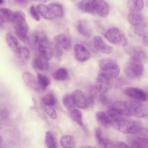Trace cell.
Masks as SVG:
<instances>
[{"label":"cell","mask_w":148,"mask_h":148,"mask_svg":"<svg viewBox=\"0 0 148 148\" xmlns=\"http://www.w3.org/2000/svg\"><path fill=\"white\" fill-rule=\"evenodd\" d=\"M77 6L79 9L83 12L102 18L107 16L110 11L108 3L102 0H82L77 3Z\"/></svg>","instance_id":"1"},{"label":"cell","mask_w":148,"mask_h":148,"mask_svg":"<svg viewBox=\"0 0 148 148\" xmlns=\"http://www.w3.org/2000/svg\"><path fill=\"white\" fill-rule=\"evenodd\" d=\"M12 22L17 36L23 42H27L29 40L28 27L23 12L20 10L15 11Z\"/></svg>","instance_id":"2"},{"label":"cell","mask_w":148,"mask_h":148,"mask_svg":"<svg viewBox=\"0 0 148 148\" xmlns=\"http://www.w3.org/2000/svg\"><path fill=\"white\" fill-rule=\"evenodd\" d=\"M112 124L115 129L127 134H136L141 127L136 121L121 115L113 121Z\"/></svg>","instance_id":"3"},{"label":"cell","mask_w":148,"mask_h":148,"mask_svg":"<svg viewBox=\"0 0 148 148\" xmlns=\"http://www.w3.org/2000/svg\"><path fill=\"white\" fill-rule=\"evenodd\" d=\"M34 39L38 44V49L40 56L48 60L51 59L53 55L52 46L46 36L42 32H36Z\"/></svg>","instance_id":"4"},{"label":"cell","mask_w":148,"mask_h":148,"mask_svg":"<svg viewBox=\"0 0 148 148\" xmlns=\"http://www.w3.org/2000/svg\"><path fill=\"white\" fill-rule=\"evenodd\" d=\"M99 73H101L110 80L117 77L120 72V68L116 62L110 59L104 58L99 62Z\"/></svg>","instance_id":"5"},{"label":"cell","mask_w":148,"mask_h":148,"mask_svg":"<svg viewBox=\"0 0 148 148\" xmlns=\"http://www.w3.org/2000/svg\"><path fill=\"white\" fill-rule=\"evenodd\" d=\"M142 61L130 58L127 64L125 69L126 75L132 79L140 77L144 72V66Z\"/></svg>","instance_id":"6"},{"label":"cell","mask_w":148,"mask_h":148,"mask_svg":"<svg viewBox=\"0 0 148 148\" xmlns=\"http://www.w3.org/2000/svg\"><path fill=\"white\" fill-rule=\"evenodd\" d=\"M105 37L110 43L124 46L127 44L126 37L119 29L112 27L108 30L105 33Z\"/></svg>","instance_id":"7"},{"label":"cell","mask_w":148,"mask_h":148,"mask_svg":"<svg viewBox=\"0 0 148 148\" xmlns=\"http://www.w3.org/2000/svg\"><path fill=\"white\" fill-rule=\"evenodd\" d=\"M127 101L131 116L144 118L148 115V108L141 102L132 99Z\"/></svg>","instance_id":"8"},{"label":"cell","mask_w":148,"mask_h":148,"mask_svg":"<svg viewBox=\"0 0 148 148\" xmlns=\"http://www.w3.org/2000/svg\"><path fill=\"white\" fill-rule=\"evenodd\" d=\"M74 56L78 61L84 62L88 60L91 57L89 51L84 47L80 44H76L73 47Z\"/></svg>","instance_id":"9"},{"label":"cell","mask_w":148,"mask_h":148,"mask_svg":"<svg viewBox=\"0 0 148 148\" xmlns=\"http://www.w3.org/2000/svg\"><path fill=\"white\" fill-rule=\"evenodd\" d=\"M125 94L132 99L143 102L147 100V98L145 91L139 88L129 87L125 90Z\"/></svg>","instance_id":"10"},{"label":"cell","mask_w":148,"mask_h":148,"mask_svg":"<svg viewBox=\"0 0 148 148\" xmlns=\"http://www.w3.org/2000/svg\"><path fill=\"white\" fill-rule=\"evenodd\" d=\"M75 105L78 107L85 109L88 107L87 97L80 90H76L71 94Z\"/></svg>","instance_id":"11"},{"label":"cell","mask_w":148,"mask_h":148,"mask_svg":"<svg viewBox=\"0 0 148 148\" xmlns=\"http://www.w3.org/2000/svg\"><path fill=\"white\" fill-rule=\"evenodd\" d=\"M110 80L103 74L99 73L96 79V87L101 93L107 92L111 87Z\"/></svg>","instance_id":"12"},{"label":"cell","mask_w":148,"mask_h":148,"mask_svg":"<svg viewBox=\"0 0 148 148\" xmlns=\"http://www.w3.org/2000/svg\"><path fill=\"white\" fill-rule=\"evenodd\" d=\"M127 51L131 58L137 60L142 62L146 60L148 58V55L145 51L140 47L130 48Z\"/></svg>","instance_id":"13"},{"label":"cell","mask_w":148,"mask_h":148,"mask_svg":"<svg viewBox=\"0 0 148 148\" xmlns=\"http://www.w3.org/2000/svg\"><path fill=\"white\" fill-rule=\"evenodd\" d=\"M112 107L121 116H132L127 101L120 100L116 101Z\"/></svg>","instance_id":"14"},{"label":"cell","mask_w":148,"mask_h":148,"mask_svg":"<svg viewBox=\"0 0 148 148\" xmlns=\"http://www.w3.org/2000/svg\"><path fill=\"white\" fill-rule=\"evenodd\" d=\"M53 43L62 50H69L71 48V43L70 39L66 35L60 34L55 36Z\"/></svg>","instance_id":"15"},{"label":"cell","mask_w":148,"mask_h":148,"mask_svg":"<svg viewBox=\"0 0 148 148\" xmlns=\"http://www.w3.org/2000/svg\"><path fill=\"white\" fill-rule=\"evenodd\" d=\"M128 19L134 28L145 27L143 16L139 12L131 11L128 14Z\"/></svg>","instance_id":"16"},{"label":"cell","mask_w":148,"mask_h":148,"mask_svg":"<svg viewBox=\"0 0 148 148\" xmlns=\"http://www.w3.org/2000/svg\"><path fill=\"white\" fill-rule=\"evenodd\" d=\"M22 77L25 83L28 86L35 90H40L37 79L30 73L28 71L23 72Z\"/></svg>","instance_id":"17"},{"label":"cell","mask_w":148,"mask_h":148,"mask_svg":"<svg viewBox=\"0 0 148 148\" xmlns=\"http://www.w3.org/2000/svg\"><path fill=\"white\" fill-rule=\"evenodd\" d=\"M93 42L95 48L102 53L106 54L111 53V47L106 44L100 37H95L93 39Z\"/></svg>","instance_id":"18"},{"label":"cell","mask_w":148,"mask_h":148,"mask_svg":"<svg viewBox=\"0 0 148 148\" xmlns=\"http://www.w3.org/2000/svg\"><path fill=\"white\" fill-rule=\"evenodd\" d=\"M14 12L11 10L5 8L0 9V27L5 22H12L14 17Z\"/></svg>","instance_id":"19"},{"label":"cell","mask_w":148,"mask_h":148,"mask_svg":"<svg viewBox=\"0 0 148 148\" xmlns=\"http://www.w3.org/2000/svg\"><path fill=\"white\" fill-rule=\"evenodd\" d=\"M6 43L10 49L16 54L21 46L15 37L10 33H7L5 35Z\"/></svg>","instance_id":"20"},{"label":"cell","mask_w":148,"mask_h":148,"mask_svg":"<svg viewBox=\"0 0 148 148\" xmlns=\"http://www.w3.org/2000/svg\"><path fill=\"white\" fill-rule=\"evenodd\" d=\"M77 28L78 32L86 37H90L92 35L91 30L88 22L84 20L79 21L78 23Z\"/></svg>","instance_id":"21"},{"label":"cell","mask_w":148,"mask_h":148,"mask_svg":"<svg viewBox=\"0 0 148 148\" xmlns=\"http://www.w3.org/2000/svg\"><path fill=\"white\" fill-rule=\"evenodd\" d=\"M36 8L39 14L44 18L49 20L56 18L47 6L42 4H40L37 6Z\"/></svg>","instance_id":"22"},{"label":"cell","mask_w":148,"mask_h":148,"mask_svg":"<svg viewBox=\"0 0 148 148\" xmlns=\"http://www.w3.org/2000/svg\"><path fill=\"white\" fill-rule=\"evenodd\" d=\"M16 55L19 60L23 64H27L29 60L30 52L25 47L21 46Z\"/></svg>","instance_id":"23"},{"label":"cell","mask_w":148,"mask_h":148,"mask_svg":"<svg viewBox=\"0 0 148 148\" xmlns=\"http://www.w3.org/2000/svg\"><path fill=\"white\" fill-rule=\"evenodd\" d=\"M52 13L57 18H61L64 15V10L62 6L56 3L52 2L47 5Z\"/></svg>","instance_id":"24"},{"label":"cell","mask_w":148,"mask_h":148,"mask_svg":"<svg viewBox=\"0 0 148 148\" xmlns=\"http://www.w3.org/2000/svg\"><path fill=\"white\" fill-rule=\"evenodd\" d=\"M96 118L98 121L101 124L108 126L112 124V121L107 114L104 111L99 110L96 114Z\"/></svg>","instance_id":"25"},{"label":"cell","mask_w":148,"mask_h":148,"mask_svg":"<svg viewBox=\"0 0 148 148\" xmlns=\"http://www.w3.org/2000/svg\"><path fill=\"white\" fill-rule=\"evenodd\" d=\"M33 63L35 68L41 70H47L49 67L47 60L41 56L35 58L33 61Z\"/></svg>","instance_id":"26"},{"label":"cell","mask_w":148,"mask_h":148,"mask_svg":"<svg viewBox=\"0 0 148 148\" xmlns=\"http://www.w3.org/2000/svg\"><path fill=\"white\" fill-rule=\"evenodd\" d=\"M37 80L40 90H45L50 83L49 77L41 73L37 74Z\"/></svg>","instance_id":"27"},{"label":"cell","mask_w":148,"mask_h":148,"mask_svg":"<svg viewBox=\"0 0 148 148\" xmlns=\"http://www.w3.org/2000/svg\"><path fill=\"white\" fill-rule=\"evenodd\" d=\"M127 5L131 11L139 12L144 7V2L143 0H129Z\"/></svg>","instance_id":"28"},{"label":"cell","mask_w":148,"mask_h":148,"mask_svg":"<svg viewBox=\"0 0 148 148\" xmlns=\"http://www.w3.org/2000/svg\"><path fill=\"white\" fill-rule=\"evenodd\" d=\"M60 142L63 148H75L74 139L71 136H63L61 138Z\"/></svg>","instance_id":"29"},{"label":"cell","mask_w":148,"mask_h":148,"mask_svg":"<svg viewBox=\"0 0 148 148\" xmlns=\"http://www.w3.org/2000/svg\"><path fill=\"white\" fill-rule=\"evenodd\" d=\"M53 76L57 80L64 81L68 79L69 74L66 69L64 68H60L54 72Z\"/></svg>","instance_id":"30"},{"label":"cell","mask_w":148,"mask_h":148,"mask_svg":"<svg viewBox=\"0 0 148 148\" xmlns=\"http://www.w3.org/2000/svg\"><path fill=\"white\" fill-rule=\"evenodd\" d=\"M71 116L73 120L79 125H83L82 115V112L77 109L74 108L70 111Z\"/></svg>","instance_id":"31"},{"label":"cell","mask_w":148,"mask_h":148,"mask_svg":"<svg viewBox=\"0 0 148 148\" xmlns=\"http://www.w3.org/2000/svg\"><path fill=\"white\" fill-rule=\"evenodd\" d=\"M45 143L48 148H57L55 138L51 133L49 131L46 132Z\"/></svg>","instance_id":"32"},{"label":"cell","mask_w":148,"mask_h":148,"mask_svg":"<svg viewBox=\"0 0 148 148\" xmlns=\"http://www.w3.org/2000/svg\"><path fill=\"white\" fill-rule=\"evenodd\" d=\"M136 134L138 139L148 145V128L141 127Z\"/></svg>","instance_id":"33"},{"label":"cell","mask_w":148,"mask_h":148,"mask_svg":"<svg viewBox=\"0 0 148 148\" xmlns=\"http://www.w3.org/2000/svg\"><path fill=\"white\" fill-rule=\"evenodd\" d=\"M42 100L44 105L45 106H53L56 102L55 97L51 92L45 95L43 97Z\"/></svg>","instance_id":"34"},{"label":"cell","mask_w":148,"mask_h":148,"mask_svg":"<svg viewBox=\"0 0 148 148\" xmlns=\"http://www.w3.org/2000/svg\"><path fill=\"white\" fill-rule=\"evenodd\" d=\"M62 101L65 107L70 111L74 109L73 108L75 106L71 94L65 95L63 97Z\"/></svg>","instance_id":"35"},{"label":"cell","mask_w":148,"mask_h":148,"mask_svg":"<svg viewBox=\"0 0 148 148\" xmlns=\"http://www.w3.org/2000/svg\"><path fill=\"white\" fill-rule=\"evenodd\" d=\"M98 144L100 148H115V145L109 139L103 138Z\"/></svg>","instance_id":"36"},{"label":"cell","mask_w":148,"mask_h":148,"mask_svg":"<svg viewBox=\"0 0 148 148\" xmlns=\"http://www.w3.org/2000/svg\"><path fill=\"white\" fill-rule=\"evenodd\" d=\"M44 106L45 110L48 115L53 119H56L57 114L53 106Z\"/></svg>","instance_id":"37"},{"label":"cell","mask_w":148,"mask_h":148,"mask_svg":"<svg viewBox=\"0 0 148 148\" xmlns=\"http://www.w3.org/2000/svg\"><path fill=\"white\" fill-rule=\"evenodd\" d=\"M30 14L32 18L36 21H39L40 17L39 13L36 8L33 5H31L29 9Z\"/></svg>","instance_id":"38"},{"label":"cell","mask_w":148,"mask_h":148,"mask_svg":"<svg viewBox=\"0 0 148 148\" xmlns=\"http://www.w3.org/2000/svg\"><path fill=\"white\" fill-rule=\"evenodd\" d=\"M145 144L138 139L132 141L130 148H145Z\"/></svg>","instance_id":"39"},{"label":"cell","mask_w":148,"mask_h":148,"mask_svg":"<svg viewBox=\"0 0 148 148\" xmlns=\"http://www.w3.org/2000/svg\"><path fill=\"white\" fill-rule=\"evenodd\" d=\"M53 55L56 57H59L61 56L63 53V50L57 45L54 44L52 46Z\"/></svg>","instance_id":"40"},{"label":"cell","mask_w":148,"mask_h":148,"mask_svg":"<svg viewBox=\"0 0 148 148\" xmlns=\"http://www.w3.org/2000/svg\"><path fill=\"white\" fill-rule=\"evenodd\" d=\"M95 134L96 141L99 143L103 138L101 130L100 128L98 127L96 129Z\"/></svg>","instance_id":"41"},{"label":"cell","mask_w":148,"mask_h":148,"mask_svg":"<svg viewBox=\"0 0 148 148\" xmlns=\"http://www.w3.org/2000/svg\"><path fill=\"white\" fill-rule=\"evenodd\" d=\"M99 99L101 103L104 105H106L109 103L108 98L104 94L100 95L99 97Z\"/></svg>","instance_id":"42"},{"label":"cell","mask_w":148,"mask_h":148,"mask_svg":"<svg viewBox=\"0 0 148 148\" xmlns=\"http://www.w3.org/2000/svg\"><path fill=\"white\" fill-rule=\"evenodd\" d=\"M115 148H130L125 143L121 141L117 142L115 144Z\"/></svg>","instance_id":"43"},{"label":"cell","mask_w":148,"mask_h":148,"mask_svg":"<svg viewBox=\"0 0 148 148\" xmlns=\"http://www.w3.org/2000/svg\"><path fill=\"white\" fill-rule=\"evenodd\" d=\"M143 36V43L148 47V32H145Z\"/></svg>","instance_id":"44"},{"label":"cell","mask_w":148,"mask_h":148,"mask_svg":"<svg viewBox=\"0 0 148 148\" xmlns=\"http://www.w3.org/2000/svg\"><path fill=\"white\" fill-rule=\"evenodd\" d=\"M88 102L89 106H92L94 103V99L92 95H90L87 97Z\"/></svg>","instance_id":"45"},{"label":"cell","mask_w":148,"mask_h":148,"mask_svg":"<svg viewBox=\"0 0 148 148\" xmlns=\"http://www.w3.org/2000/svg\"><path fill=\"white\" fill-rule=\"evenodd\" d=\"M15 1L18 5L23 6H26L28 3V1L27 0H16Z\"/></svg>","instance_id":"46"},{"label":"cell","mask_w":148,"mask_h":148,"mask_svg":"<svg viewBox=\"0 0 148 148\" xmlns=\"http://www.w3.org/2000/svg\"><path fill=\"white\" fill-rule=\"evenodd\" d=\"M144 91L146 94L147 100H148V87L146 88Z\"/></svg>","instance_id":"47"},{"label":"cell","mask_w":148,"mask_h":148,"mask_svg":"<svg viewBox=\"0 0 148 148\" xmlns=\"http://www.w3.org/2000/svg\"><path fill=\"white\" fill-rule=\"evenodd\" d=\"M83 148H97L95 147L92 146H86L85 147H84Z\"/></svg>","instance_id":"48"},{"label":"cell","mask_w":148,"mask_h":148,"mask_svg":"<svg viewBox=\"0 0 148 148\" xmlns=\"http://www.w3.org/2000/svg\"><path fill=\"white\" fill-rule=\"evenodd\" d=\"M4 3V1L3 0H0V5H3Z\"/></svg>","instance_id":"49"},{"label":"cell","mask_w":148,"mask_h":148,"mask_svg":"<svg viewBox=\"0 0 148 148\" xmlns=\"http://www.w3.org/2000/svg\"><path fill=\"white\" fill-rule=\"evenodd\" d=\"M147 6H148V0L147 1Z\"/></svg>","instance_id":"50"}]
</instances>
